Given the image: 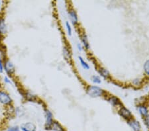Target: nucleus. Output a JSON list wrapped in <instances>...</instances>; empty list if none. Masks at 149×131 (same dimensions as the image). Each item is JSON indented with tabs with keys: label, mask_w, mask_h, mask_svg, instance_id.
Masks as SVG:
<instances>
[{
	"label": "nucleus",
	"mask_w": 149,
	"mask_h": 131,
	"mask_svg": "<svg viewBox=\"0 0 149 131\" xmlns=\"http://www.w3.org/2000/svg\"><path fill=\"white\" fill-rule=\"evenodd\" d=\"M13 100L9 93L5 90L0 89V105L4 107H9L12 106Z\"/></svg>",
	"instance_id": "obj_1"
},
{
	"label": "nucleus",
	"mask_w": 149,
	"mask_h": 131,
	"mask_svg": "<svg viewBox=\"0 0 149 131\" xmlns=\"http://www.w3.org/2000/svg\"><path fill=\"white\" fill-rule=\"evenodd\" d=\"M87 94L92 97H99L102 96L104 94V91L102 88L95 85H91L88 87Z\"/></svg>",
	"instance_id": "obj_2"
},
{
	"label": "nucleus",
	"mask_w": 149,
	"mask_h": 131,
	"mask_svg": "<svg viewBox=\"0 0 149 131\" xmlns=\"http://www.w3.org/2000/svg\"><path fill=\"white\" fill-rule=\"evenodd\" d=\"M4 71L8 76H11L15 73V66L9 58L4 60Z\"/></svg>",
	"instance_id": "obj_3"
},
{
	"label": "nucleus",
	"mask_w": 149,
	"mask_h": 131,
	"mask_svg": "<svg viewBox=\"0 0 149 131\" xmlns=\"http://www.w3.org/2000/svg\"><path fill=\"white\" fill-rule=\"evenodd\" d=\"M8 28L6 21V19L3 16H0V37H5L8 33Z\"/></svg>",
	"instance_id": "obj_4"
},
{
	"label": "nucleus",
	"mask_w": 149,
	"mask_h": 131,
	"mask_svg": "<svg viewBox=\"0 0 149 131\" xmlns=\"http://www.w3.org/2000/svg\"><path fill=\"white\" fill-rule=\"evenodd\" d=\"M45 119H46V123H45V127L48 129H50L51 126L53 123V115L52 112L49 111V109H45Z\"/></svg>",
	"instance_id": "obj_5"
},
{
	"label": "nucleus",
	"mask_w": 149,
	"mask_h": 131,
	"mask_svg": "<svg viewBox=\"0 0 149 131\" xmlns=\"http://www.w3.org/2000/svg\"><path fill=\"white\" fill-rule=\"evenodd\" d=\"M21 131H36L37 127L34 123L32 122H26L21 124L20 127Z\"/></svg>",
	"instance_id": "obj_6"
},
{
	"label": "nucleus",
	"mask_w": 149,
	"mask_h": 131,
	"mask_svg": "<svg viewBox=\"0 0 149 131\" xmlns=\"http://www.w3.org/2000/svg\"><path fill=\"white\" fill-rule=\"evenodd\" d=\"M119 114L123 118L126 119L127 121L133 119V115H132L131 112L129 111L128 109H127L126 107H121V109H120L119 111Z\"/></svg>",
	"instance_id": "obj_7"
},
{
	"label": "nucleus",
	"mask_w": 149,
	"mask_h": 131,
	"mask_svg": "<svg viewBox=\"0 0 149 131\" xmlns=\"http://www.w3.org/2000/svg\"><path fill=\"white\" fill-rule=\"evenodd\" d=\"M68 16L72 24L73 25H76L78 24V18L76 12L74 9H70L68 11Z\"/></svg>",
	"instance_id": "obj_8"
},
{
	"label": "nucleus",
	"mask_w": 149,
	"mask_h": 131,
	"mask_svg": "<svg viewBox=\"0 0 149 131\" xmlns=\"http://www.w3.org/2000/svg\"><path fill=\"white\" fill-rule=\"evenodd\" d=\"M128 124L129 126L133 128V131H140L141 130V125L138 121L135 119H131L128 121Z\"/></svg>",
	"instance_id": "obj_9"
},
{
	"label": "nucleus",
	"mask_w": 149,
	"mask_h": 131,
	"mask_svg": "<svg viewBox=\"0 0 149 131\" xmlns=\"http://www.w3.org/2000/svg\"><path fill=\"white\" fill-rule=\"evenodd\" d=\"M108 101L110 104H111L113 106H119L121 105V103L120 100L116 97H110L108 99Z\"/></svg>",
	"instance_id": "obj_10"
},
{
	"label": "nucleus",
	"mask_w": 149,
	"mask_h": 131,
	"mask_svg": "<svg viewBox=\"0 0 149 131\" xmlns=\"http://www.w3.org/2000/svg\"><path fill=\"white\" fill-rule=\"evenodd\" d=\"M63 56L66 60L70 61L71 60V52L70 51V49H68V47H67L66 46H64L63 47Z\"/></svg>",
	"instance_id": "obj_11"
},
{
	"label": "nucleus",
	"mask_w": 149,
	"mask_h": 131,
	"mask_svg": "<svg viewBox=\"0 0 149 131\" xmlns=\"http://www.w3.org/2000/svg\"><path fill=\"white\" fill-rule=\"evenodd\" d=\"M50 129L53 130L54 131H64L63 127H62L61 124L59 123L56 122V121H54L53 123H52V125L51 126V128H50Z\"/></svg>",
	"instance_id": "obj_12"
},
{
	"label": "nucleus",
	"mask_w": 149,
	"mask_h": 131,
	"mask_svg": "<svg viewBox=\"0 0 149 131\" xmlns=\"http://www.w3.org/2000/svg\"><path fill=\"white\" fill-rule=\"evenodd\" d=\"M81 42H82L84 47H85L86 49L88 50L90 49V44H89V43H88V37L85 33H84V34L81 36Z\"/></svg>",
	"instance_id": "obj_13"
},
{
	"label": "nucleus",
	"mask_w": 149,
	"mask_h": 131,
	"mask_svg": "<svg viewBox=\"0 0 149 131\" xmlns=\"http://www.w3.org/2000/svg\"><path fill=\"white\" fill-rule=\"evenodd\" d=\"M138 109L141 115L143 116H145L148 115V109L145 105H139Z\"/></svg>",
	"instance_id": "obj_14"
},
{
	"label": "nucleus",
	"mask_w": 149,
	"mask_h": 131,
	"mask_svg": "<svg viewBox=\"0 0 149 131\" xmlns=\"http://www.w3.org/2000/svg\"><path fill=\"white\" fill-rule=\"evenodd\" d=\"M99 73L102 76L103 78H105V79H107L109 77V72L106 69L103 68H100V70H99Z\"/></svg>",
	"instance_id": "obj_15"
},
{
	"label": "nucleus",
	"mask_w": 149,
	"mask_h": 131,
	"mask_svg": "<svg viewBox=\"0 0 149 131\" xmlns=\"http://www.w3.org/2000/svg\"><path fill=\"white\" fill-rule=\"evenodd\" d=\"M78 58H79V60H80L81 65L83 67V68L85 69V70H89V69H90V66L88 65V63L86 62H85V60L83 59L82 57L79 56Z\"/></svg>",
	"instance_id": "obj_16"
},
{
	"label": "nucleus",
	"mask_w": 149,
	"mask_h": 131,
	"mask_svg": "<svg viewBox=\"0 0 149 131\" xmlns=\"http://www.w3.org/2000/svg\"><path fill=\"white\" fill-rule=\"evenodd\" d=\"M25 97H26V99H27L28 101H35V100L36 99L35 95L32 94L30 92H26Z\"/></svg>",
	"instance_id": "obj_17"
},
{
	"label": "nucleus",
	"mask_w": 149,
	"mask_h": 131,
	"mask_svg": "<svg viewBox=\"0 0 149 131\" xmlns=\"http://www.w3.org/2000/svg\"><path fill=\"white\" fill-rule=\"evenodd\" d=\"M65 25H66V28L67 30V33H68V35L70 37V36H72V27H71L68 21H66Z\"/></svg>",
	"instance_id": "obj_18"
},
{
	"label": "nucleus",
	"mask_w": 149,
	"mask_h": 131,
	"mask_svg": "<svg viewBox=\"0 0 149 131\" xmlns=\"http://www.w3.org/2000/svg\"><path fill=\"white\" fill-rule=\"evenodd\" d=\"M92 82L94 83H97V84H100V83H102V80H101L100 78L97 76H93L92 78H91Z\"/></svg>",
	"instance_id": "obj_19"
},
{
	"label": "nucleus",
	"mask_w": 149,
	"mask_h": 131,
	"mask_svg": "<svg viewBox=\"0 0 149 131\" xmlns=\"http://www.w3.org/2000/svg\"><path fill=\"white\" fill-rule=\"evenodd\" d=\"M144 69H145V73L149 76V60L145 63V65H144Z\"/></svg>",
	"instance_id": "obj_20"
},
{
	"label": "nucleus",
	"mask_w": 149,
	"mask_h": 131,
	"mask_svg": "<svg viewBox=\"0 0 149 131\" xmlns=\"http://www.w3.org/2000/svg\"><path fill=\"white\" fill-rule=\"evenodd\" d=\"M7 131H21L20 129V127H18V126H12L8 128V129Z\"/></svg>",
	"instance_id": "obj_21"
},
{
	"label": "nucleus",
	"mask_w": 149,
	"mask_h": 131,
	"mask_svg": "<svg viewBox=\"0 0 149 131\" xmlns=\"http://www.w3.org/2000/svg\"><path fill=\"white\" fill-rule=\"evenodd\" d=\"M3 82H4L5 83H6V84H8V85L11 84V83H12L11 80L10 79V78H9L8 76H4V78H3Z\"/></svg>",
	"instance_id": "obj_22"
},
{
	"label": "nucleus",
	"mask_w": 149,
	"mask_h": 131,
	"mask_svg": "<svg viewBox=\"0 0 149 131\" xmlns=\"http://www.w3.org/2000/svg\"><path fill=\"white\" fill-rule=\"evenodd\" d=\"M144 121H145V124L148 128H149V115H147L145 116H144Z\"/></svg>",
	"instance_id": "obj_23"
},
{
	"label": "nucleus",
	"mask_w": 149,
	"mask_h": 131,
	"mask_svg": "<svg viewBox=\"0 0 149 131\" xmlns=\"http://www.w3.org/2000/svg\"><path fill=\"white\" fill-rule=\"evenodd\" d=\"M141 80L138 79V78H136V79H134L133 81V83L134 85H136V86H138V85H141Z\"/></svg>",
	"instance_id": "obj_24"
},
{
	"label": "nucleus",
	"mask_w": 149,
	"mask_h": 131,
	"mask_svg": "<svg viewBox=\"0 0 149 131\" xmlns=\"http://www.w3.org/2000/svg\"><path fill=\"white\" fill-rule=\"evenodd\" d=\"M77 47H78V49L80 51H82V47H81V44H80V43H78V44H77Z\"/></svg>",
	"instance_id": "obj_25"
},
{
	"label": "nucleus",
	"mask_w": 149,
	"mask_h": 131,
	"mask_svg": "<svg viewBox=\"0 0 149 131\" xmlns=\"http://www.w3.org/2000/svg\"><path fill=\"white\" fill-rule=\"evenodd\" d=\"M2 4H3V2H2L1 1H0V9H1V8L2 7Z\"/></svg>",
	"instance_id": "obj_26"
}]
</instances>
